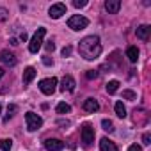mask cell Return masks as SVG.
<instances>
[{"mask_svg": "<svg viewBox=\"0 0 151 151\" xmlns=\"http://www.w3.org/2000/svg\"><path fill=\"white\" fill-rule=\"evenodd\" d=\"M78 52L86 60H94L101 53V43L98 36H87L78 43Z\"/></svg>", "mask_w": 151, "mask_h": 151, "instance_id": "cell-1", "label": "cell"}, {"mask_svg": "<svg viewBox=\"0 0 151 151\" xmlns=\"http://www.w3.org/2000/svg\"><path fill=\"white\" fill-rule=\"evenodd\" d=\"M45 34H46V29H45V27H39V29L36 30V34L32 36V39H30V43H29L30 53H37V52H39V48H41V45H43Z\"/></svg>", "mask_w": 151, "mask_h": 151, "instance_id": "cell-2", "label": "cell"}, {"mask_svg": "<svg viewBox=\"0 0 151 151\" xmlns=\"http://www.w3.org/2000/svg\"><path fill=\"white\" fill-rule=\"evenodd\" d=\"M87 25H89V20L86 16H80V14H75L68 20V27L73 30H84Z\"/></svg>", "mask_w": 151, "mask_h": 151, "instance_id": "cell-3", "label": "cell"}, {"mask_svg": "<svg viewBox=\"0 0 151 151\" xmlns=\"http://www.w3.org/2000/svg\"><path fill=\"white\" fill-rule=\"evenodd\" d=\"M55 89H57V78H55V77L45 78V80L39 82V91H41L43 94H46V96H52V94L55 93Z\"/></svg>", "mask_w": 151, "mask_h": 151, "instance_id": "cell-4", "label": "cell"}, {"mask_svg": "<svg viewBox=\"0 0 151 151\" xmlns=\"http://www.w3.org/2000/svg\"><path fill=\"white\" fill-rule=\"evenodd\" d=\"M25 121H27V130L29 132H36V130H39L43 126V119L37 114H34V112H27L25 114Z\"/></svg>", "mask_w": 151, "mask_h": 151, "instance_id": "cell-5", "label": "cell"}, {"mask_svg": "<svg viewBox=\"0 0 151 151\" xmlns=\"http://www.w3.org/2000/svg\"><path fill=\"white\" fill-rule=\"evenodd\" d=\"M82 142H84L86 147H89L94 142V128L91 124H84V128H82Z\"/></svg>", "mask_w": 151, "mask_h": 151, "instance_id": "cell-6", "label": "cell"}, {"mask_svg": "<svg viewBox=\"0 0 151 151\" xmlns=\"http://www.w3.org/2000/svg\"><path fill=\"white\" fill-rule=\"evenodd\" d=\"M48 14H50V18L57 20V18H60L62 14H66V6H64L62 2H59V4H53V6L50 7Z\"/></svg>", "mask_w": 151, "mask_h": 151, "instance_id": "cell-7", "label": "cell"}, {"mask_svg": "<svg viewBox=\"0 0 151 151\" xmlns=\"http://www.w3.org/2000/svg\"><path fill=\"white\" fill-rule=\"evenodd\" d=\"M45 147L48 151H62L64 149V142L59 139H46L45 140Z\"/></svg>", "mask_w": 151, "mask_h": 151, "instance_id": "cell-8", "label": "cell"}, {"mask_svg": "<svg viewBox=\"0 0 151 151\" xmlns=\"http://www.w3.org/2000/svg\"><path fill=\"white\" fill-rule=\"evenodd\" d=\"M60 84H62V86H60V91H64V93H66V91H68V93L75 91V86H77V82H75V78L71 77V75H66Z\"/></svg>", "mask_w": 151, "mask_h": 151, "instance_id": "cell-9", "label": "cell"}, {"mask_svg": "<svg viewBox=\"0 0 151 151\" xmlns=\"http://www.w3.org/2000/svg\"><path fill=\"white\" fill-rule=\"evenodd\" d=\"M0 60H2L6 66H16V57H14V53H11L9 50H2L0 52Z\"/></svg>", "mask_w": 151, "mask_h": 151, "instance_id": "cell-10", "label": "cell"}, {"mask_svg": "<svg viewBox=\"0 0 151 151\" xmlns=\"http://www.w3.org/2000/svg\"><path fill=\"white\" fill-rule=\"evenodd\" d=\"M84 110H86V112L94 114V112H98V110H100V103H98L94 98H87V100L84 101Z\"/></svg>", "mask_w": 151, "mask_h": 151, "instance_id": "cell-11", "label": "cell"}, {"mask_svg": "<svg viewBox=\"0 0 151 151\" xmlns=\"http://www.w3.org/2000/svg\"><path fill=\"white\" fill-rule=\"evenodd\" d=\"M105 9L109 11V14H116L121 9V0H107V2H105Z\"/></svg>", "mask_w": 151, "mask_h": 151, "instance_id": "cell-12", "label": "cell"}, {"mask_svg": "<svg viewBox=\"0 0 151 151\" xmlns=\"http://www.w3.org/2000/svg\"><path fill=\"white\" fill-rule=\"evenodd\" d=\"M149 34H151V27H149V25H140V27H137V37H139V39L147 41V39H149Z\"/></svg>", "mask_w": 151, "mask_h": 151, "instance_id": "cell-13", "label": "cell"}, {"mask_svg": "<svg viewBox=\"0 0 151 151\" xmlns=\"http://www.w3.org/2000/svg\"><path fill=\"white\" fill-rule=\"evenodd\" d=\"M100 149H101V151H119L117 146H116L112 140H109L107 137H103V139L100 140Z\"/></svg>", "mask_w": 151, "mask_h": 151, "instance_id": "cell-14", "label": "cell"}, {"mask_svg": "<svg viewBox=\"0 0 151 151\" xmlns=\"http://www.w3.org/2000/svg\"><path fill=\"white\" fill-rule=\"evenodd\" d=\"M34 77H36V69H34L32 66H29V68L23 71V84H25V86H29V84L34 80Z\"/></svg>", "mask_w": 151, "mask_h": 151, "instance_id": "cell-15", "label": "cell"}, {"mask_svg": "<svg viewBox=\"0 0 151 151\" xmlns=\"http://www.w3.org/2000/svg\"><path fill=\"white\" fill-rule=\"evenodd\" d=\"M126 57H128L130 62H137V59H139V48L137 46H128L126 48Z\"/></svg>", "mask_w": 151, "mask_h": 151, "instance_id": "cell-16", "label": "cell"}, {"mask_svg": "<svg viewBox=\"0 0 151 151\" xmlns=\"http://www.w3.org/2000/svg\"><path fill=\"white\" fill-rule=\"evenodd\" d=\"M114 109H116V114H117V117H126V109H124V105H123V101H117L116 105H114Z\"/></svg>", "mask_w": 151, "mask_h": 151, "instance_id": "cell-17", "label": "cell"}, {"mask_svg": "<svg viewBox=\"0 0 151 151\" xmlns=\"http://www.w3.org/2000/svg\"><path fill=\"white\" fill-rule=\"evenodd\" d=\"M16 112H18V107H16L14 103H11V105L7 107V114H6V117H4V123H7V121H9V119L16 114Z\"/></svg>", "mask_w": 151, "mask_h": 151, "instance_id": "cell-18", "label": "cell"}, {"mask_svg": "<svg viewBox=\"0 0 151 151\" xmlns=\"http://www.w3.org/2000/svg\"><path fill=\"white\" fill-rule=\"evenodd\" d=\"M117 89H119V82H117V80H110V82L107 84V93H109V94L117 93Z\"/></svg>", "mask_w": 151, "mask_h": 151, "instance_id": "cell-19", "label": "cell"}, {"mask_svg": "<svg viewBox=\"0 0 151 151\" xmlns=\"http://www.w3.org/2000/svg\"><path fill=\"white\" fill-rule=\"evenodd\" d=\"M69 112H71V107H69L68 103L60 101V103L57 105V114H69Z\"/></svg>", "mask_w": 151, "mask_h": 151, "instance_id": "cell-20", "label": "cell"}, {"mask_svg": "<svg viewBox=\"0 0 151 151\" xmlns=\"http://www.w3.org/2000/svg\"><path fill=\"white\" fill-rule=\"evenodd\" d=\"M101 126H103V130H105V132H109V133H112V132H114V124H112V121H110V119H103V121H101Z\"/></svg>", "mask_w": 151, "mask_h": 151, "instance_id": "cell-21", "label": "cell"}, {"mask_svg": "<svg viewBox=\"0 0 151 151\" xmlns=\"http://www.w3.org/2000/svg\"><path fill=\"white\" fill-rule=\"evenodd\" d=\"M0 147H2V151H9L13 147V140L11 139H4L2 142H0Z\"/></svg>", "mask_w": 151, "mask_h": 151, "instance_id": "cell-22", "label": "cell"}, {"mask_svg": "<svg viewBox=\"0 0 151 151\" xmlns=\"http://www.w3.org/2000/svg\"><path fill=\"white\" fill-rule=\"evenodd\" d=\"M123 98H126V100H135V98H137V94H135L133 91L126 89V91H123Z\"/></svg>", "mask_w": 151, "mask_h": 151, "instance_id": "cell-23", "label": "cell"}, {"mask_svg": "<svg viewBox=\"0 0 151 151\" xmlns=\"http://www.w3.org/2000/svg\"><path fill=\"white\" fill-rule=\"evenodd\" d=\"M73 6L77 7V9H80V7H86V6H87V0H73Z\"/></svg>", "mask_w": 151, "mask_h": 151, "instance_id": "cell-24", "label": "cell"}, {"mask_svg": "<svg viewBox=\"0 0 151 151\" xmlns=\"http://www.w3.org/2000/svg\"><path fill=\"white\" fill-rule=\"evenodd\" d=\"M86 77H87L89 80H93V78H98V71H96V69H89V71L86 73Z\"/></svg>", "mask_w": 151, "mask_h": 151, "instance_id": "cell-25", "label": "cell"}, {"mask_svg": "<svg viewBox=\"0 0 151 151\" xmlns=\"http://www.w3.org/2000/svg\"><path fill=\"white\" fill-rule=\"evenodd\" d=\"M7 20V11L4 7H0V22H6Z\"/></svg>", "mask_w": 151, "mask_h": 151, "instance_id": "cell-26", "label": "cell"}, {"mask_svg": "<svg viewBox=\"0 0 151 151\" xmlns=\"http://www.w3.org/2000/svg\"><path fill=\"white\" fill-rule=\"evenodd\" d=\"M71 52H73V48H71V46H64V48H62V55H64V57H69V55H71Z\"/></svg>", "mask_w": 151, "mask_h": 151, "instance_id": "cell-27", "label": "cell"}, {"mask_svg": "<svg viewBox=\"0 0 151 151\" xmlns=\"http://www.w3.org/2000/svg\"><path fill=\"white\" fill-rule=\"evenodd\" d=\"M142 142H144L146 146L151 144V135H149V133H144V135H142Z\"/></svg>", "mask_w": 151, "mask_h": 151, "instance_id": "cell-28", "label": "cell"}, {"mask_svg": "<svg viewBox=\"0 0 151 151\" xmlns=\"http://www.w3.org/2000/svg\"><path fill=\"white\" fill-rule=\"evenodd\" d=\"M128 151H142V147H140V146H137V144H132V146L128 147Z\"/></svg>", "mask_w": 151, "mask_h": 151, "instance_id": "cell-29", "label": "cell"}, {"mask_svg": "<svg viewBox=\"0 0 151 151\" xmlns=\"http://www.w3.org/2000/svg\"><path fill=\"white\" fill-rule=\"evenodd\" d=\"M53 48H55V45H53L52 41H50V43H46V50H48V52H53Z\"/></svg>", "mask_w": 151, "mask_h": 151, "instance_id": "cell-30", "label": "cell"}, {"mask_svg": "<svg viewBox=\"0 0 151 151\" xmlns=\"http://www.w3.org/2000/svg\"><path fill=\"white\" fill-rule=\"evenodd\" d=\"M43 62H45V66H50L52 64V59L50 57H43Z\"/></svg>", "mask_w": 151, "mask_h": 151, "instance_id": "cell-31", "label": "cell"}, {"mask_svg": "<svg viewBox=\"0 0 151 151\" xmlns=\"http://www.w3.org/2000/svg\"><path fill=\"white\" fill-rule=\"evenodd\" d=\"M20 39H22V41H27V34H25V32H22V34H20Z\"/></svg>", "mask_w": 151, "mask_h": 151, "instance_id": "cell-32", "label": "cell"}, {"mask_svg": "<svg viewBox=\"0 0 151 151\" xmlns=\"http://www.w3.org/2000/svg\"><path fill=\"white\" fill-rule=\"evenodd\" d=\"M4 73H6V71H4V68H0V78L4 77Z\"/></svg>", "mask_w": 151, "mask_h": 151, "instance_id": "cell-33", "label": "cell"}, {"mask_svg": "<svg viewBox=\"0 0 151 151\" xmlns=\"http://www.w3.org/2000/svg\"><path fill=\"white\" fill-rule=\"evenodd\" d=\"M0 110H2V107H0Z\"/></svg>", "mask_w": 151, "mask_h": 151, "instance_id": "cell-34", "label": "cell"}]
</instances>
